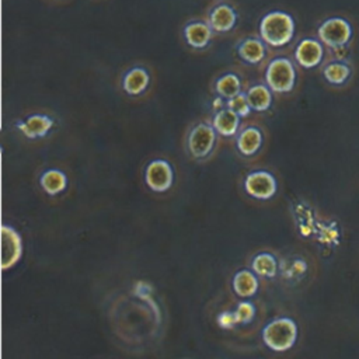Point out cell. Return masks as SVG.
<instances>
[{"mask_svg": "<svg viewBox=\"0 0 359 359\" xmlns=\"http://www.w3.org/2000/svg\"><path fill=\"white\" fill-rule=\"evenodd\" d=\"M219 324L223 327V328H231L236 323H237V318H236V314L234 313H222L217 318Z\"/></svg>", "mask_w": 359, "mask_h": 359, "instance_id": "d4e9b609", "label": "cell"}, {"mask_svg": "<svg viewBox=\"0 0 359 359\" xmlns=\"http://www.w3.org/2000/svg\"><path fill=\"white\" fill-rule=\"evenodd\" d=\"M237 52L243 60L248 63H258L265 56V46L262 41L257 38H248L238 45Z\"/></svg>", "mask_w": 359, "mask_h": 359, "instance_id": "e0dca14e", "label": "cell"}, {"mask_svg": "<svg viewBox=\"0 0 359 359\" xmlns=\"http://www.w3.org/2000/svg\"><path fill=\"white\" fill-rule=\"evenodd\" d=\"M262 143V135L257 128L244 129L237 137V147L244 156H252L258 151Z\"/></svg>", "mask_w": 359, "mask_h": 359, "instance_id": "9a60e30c", "label": "cell"}, {"mask_svg": "<svg viewBox=\"0 0 359 359\" xmlns=\"http://www.w3.org/2000/svg\"><path fill=\"white\" fill-rule=\"evenodd\" d=\"M149 73L142 67H133L123 76V90L130 95H137L146 90Z\"/></svg>", "mask_w": 359, "mask_h": 359, "instance_id": "4fadbf2b", "label": "cell"}, {"mask_svg": "<svg viewBox=\"0 0 359 359\" xmlns=\"http://www.w3.org/2000/svg\"><path fill=\"white\" fill-rule=\"evenodd\" d=\"M216 91L219 93L220 97L223 98H233L234 95L240 94V80L236 74L233 73H227L224 76H222L220 79H217L216 81Z\"/></svg>", "mask_w": 359, "mask_h": 359, "instance_id": "44dd1931", "label": "cell"}, {"mask_svg": "<svg viewBox=\"0 0 359 359\" xmlns=\"http://www.w3.org/2000/svg\"><path fill=\"white\" fill-rule=\"evenodd\" d=\"M236 20H237V14L231 6L219 4L210 11L209 25L212 27L213 31L227 32L234 27Z\"/></svg>", "mask_w": 359, "mask_h": 359, "instance_id": "30bf717a", "label": "cell"}, {"mask_svg": "<svg viewBox=\"0 0 359 359\" xmlns=\"http://www.w3.org/2000/svg\"><path fill=\"white\" fill-rule=\"evenodd\" d=\"M172 168L164 160H154L146 167V184L156 192L167 191L172 184Z\"/></svg>", "mask_w": 359, "mask_h": 359, "instance_id": "ba28073f", "label": "cell"}, {"mask_svg": "<svg viewBox=\"0 0 359 359\" xmlns=\"http://www.w3.org/2000/svg\"><path fill=\"white\" fill-rule=\"evenodd\" d=\"M22 244L18 233L10 226L1 227V268L6 271L21 257Z\"/></svg>", "mask_w": 359, "mask_h": 359, "instance_id": "9c48e42d", "label": "cell"}, {"mask_svg": "<svg viewBox=\"0 0 359 359\" xmlns=\"http://www.w3.org/2000/svg\"><path fill=\"white\" fill-rule=\"evenodd\" d=\"M240 115H237L230 108L219 111L213 118V128L223 136H231L236 133L238 123H240Z\"/></svg>", "mask_w": 359, "mask_h": 359, "instance_id": "5bb4252c", "label": "cell"}, {"mask_svg": "<svg viewBox=\"0 0 359 359\" xmlns=\"http://www.w3.org/2000/svg\"><path fill=\"white\" fill-rule=\"evenodd\" d=\"M324 43L320 39L304 38L302 39L294 49L296 62L304 67L311 69L318 66L324 57Z\"/></svg>", "mask_w": 359, "mask_h": 359, "instance_id": "52a82bcc", "label": "cell"}, {"mask_svg": "<svg viewBox=\"0 0 359 359\" xmlns=\"http://www.w3.org/2000/svg\"><path fill=\"white\" fill-rule=\"evenodd\" d=\"M318 39L330 49L346 46L353 35L352 25L342 17H331L323 21L317 29Z\"/></svg>", "mask_w": 359, "mask_h": 359, "instance_id": "3957f363", "label": "cell"}, {"mask_svg": "<svg viewBox=\"0 0 359 359\" xmlns=\"http://www.w3.org/2000/svg\"><path fill=\"white\" fill-rule=\"evenodd\" d=\"M227 108L234 111L240 116H245L250 114V104L247 101V95L244 94H237L233 98H229L227 101Z\"/></svg>", "mask_w": 359, "mask_h": 359, "instance_id": "603a6c76", "label": "cell"}, {"mask_svg": "<svg viewBox=\"0 0 359 359\" xmlns=\"http://www.w3.org/2000/svg\"><path fill=\"white\" fill-rule=\"evenodd\" d=\"M323 76L332 86H344L352 76V67L346 60L335 59L324 66Z\"/></svg>", "mask_w": 359, "mask_h": 359, "instance_id": "8fae6325", "label": "cell"}, {"mask_svg": "<svg viewBox=\"0 0 359 359\" xmlns=\"http://www.w3.org/2000/svg\"><path fill=\"white\" fill-rule=\"evenodd\" d=\"M216 133L213 126L208 123H198L189 133L188 149L194 157H205L210 153L215 144Z\"/></svg>", "mask_w": 359, "mask_h": 359, "instance_id": "5b68a950", "label": "cell"}, {"mask_svg": "<svg viewBox=\"0 0 359 359\" xmlns=\"http://www.w3.org/2000/svg\"><path fill=\"white\" fill-rule=\"evenodd\" d=\"M264 342L276 352L290 349L297 339V325L289 317H280L271 321L262 331Z\"/></svg>", "mask_w": 359, "mask_h": 359, "instance_id": "7a4b0ae2", "label": "cell"}, {"mask_svg": "<svg viewBox=\"0 0 359 359\" xmlns=\"http://www.w3.org/2000/svg\"><path fill=\"white\" fill-rule=\"evenodd\" d=\"M244 187L252 198L269 199L276 192V180L268 171H254L245 177Z\"/></svg>", "mask_w": 359, "mask_h": 359, "instance_id": "8992f818", "label": "cell"}, {"mask_svg": "<svg viewBox=\"0 0 359 359\" xmlns=\"http://www.w3.org/2000/svg\"><path fill=\"white\" fill-rule=\"evenodd\" d=\"M254 313H255V309L251 303L248 302H241L238 306H237V310H236V318H237V323H250L254 317Z\"/></svg>", "mask_w": 359, "mask_h": 359, "instance_id": "cb8c5ba5", "label": "cell"}, {"mask_svg": "<svg viewBox=\"0 0 359 359\" xmlns=\"http://www.w3.org/2000/svg\"><path fill=\"white\" fill-rule=\"evenodd\" d=\"M53 122L46 115H32L25 122H22L18 128L24 132L28 137H39L48 133V130L52 128Z\"/></svg>", "mask_w": 359, "mask_h": 359, "instance_id": "2e32d148", "label": "cell"}, {"mask_svg": "<svg viewBox=\"0 0 359 359\" xmlns=\"http://www.w3.org/2000/svg\"><path fill=\"white\" fill-rule=\"evenodd\" d=\"M252 269L255 273L261 275V276H266V278H271L276 273V269H278V265H276V261L275 258L271 255V254H266V252H262V254H258L254 261H252Z\"/></svg>", "mask_w": 359, "mask_h": 359, "instance_id": "7402d4cb", "label": "cell"}, {"mask_svg": "<svg viewBox=\"0 0 359 359\" xmlns=\"http://www.w3.org/2000/svg\"><path fill=\"white\" fill-rule=\"evenodd\" d=\"M184 35H185L187 42L191 46L205 48L212 38V27L205 22H201V21L191 22L185 27Z\"/></svg>", "mask_w": 359, "mask_h": 359, "instance_id": "7c38bea8", "label": "cell"}, {"mask_svg": "<svg viewBox=\"0 0 359 359\" xmlns=\"http://www.w3.org/2000/svg\"><path fill=\"white\" fill-rule=\"evenodd\" d=\"M66 175L59 170H48L41 177V185L49 195H56L66 188Z\"/></svg>", "mask_w": 359, "mask_h": 359, "instance_id": "ffe728a7", "label": "cell"}, {"mask_svg": "<svg viewBox=\"0 0 359 359\" xmlns=\"http://www.w3.org/2000/svg\"><path fill=\"white\" fill-rule=\"evenodd\" d=\"M269 90H271L269 87L262 86V84L252 86L247 91V101H248L250 107L255 111L268 109L271 102H272V94H271Z\"/></svg>", "mask_w": 359, "mask_h": 359, "instance_id": "d6986e66", "label": "cell"}, {"mask_svg": "<svg viewBox=\"0 0 359 359\" xmlns=\"http://www.w3.org/2000/svg\"><path fill=\"white\" fill-rule=\"evenodd\" d=\"M259 34L268 45L285 46L294 35V20L285 11H271L261 20Z\"/></svg>", "mask_w": 359, "mask_h": 359, "instance_id": "6da1fadb", "label": "cell"}, {"mask_svg": "<svg viewBox=\"0 0 359 359\" xmlns=\"http://www.w3.org/2000/svg\"><path fill=\"white\" fill-rule=\"evenodd\" d=\"M233 289L241 297L252 296L258 289V280L255 275L247 269L240 271L233 278Z\"/></svg>", "mask_w": 359, "mask_h": 359, "instance_id": "ac0fdd59", "label": "cell"}, {"mask_svg": "<svg viewBox=\"0 0 359 359\" xmlns=\"http://www.w3.org/2000/svg\"><path fill=\"white\" fill-rule=\"evenodd\" d=\"M265 80L268 87L275 93H289L296 83V69L287 57H276L269 62Z\"/></svg>", "mask_w": 359, "mask_h": 359, "instance_id": "277c9868", "label": "cell"}]
</instances>
